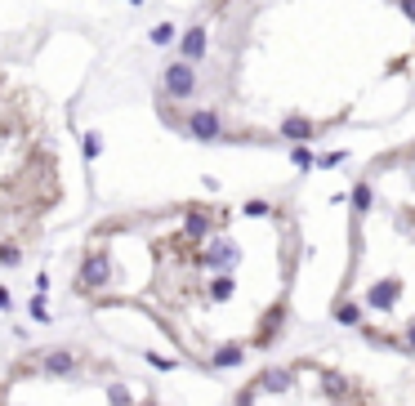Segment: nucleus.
Returning a JSON list of instances; mask_svg holds the SVG:
<instances>
[{
  "label": "nucleus",
  "mask_w": 415,
  "mask_h": 406,
  "mask_svg": "<svg viewBox=\"0 0 415 406\" xmlns=\"http://www.w3.org/2000/svg\"><path fill=\"white\" fill-rule=\"evenodd\" d=\"M0 406H165V398L103 349L36 344L0 366Z\"/></svg>",
  "instance_id": "5"
},
{
  "label": "nucleus",
  "mask_w": 415,
  "mask_h": 406,
  "mask_svg": "<svg viewBox=\"0 0 415 406\" xmlns=\"http://www.w3.org/2000/svg\"><path fill=\"white\" fill-rule=\"evenodd\" d=\"M67 201L63 143L22 81L0 72V268L18 264Z\"/></svg>",
  "instance_id": "4"
},
{
  "label": "nucleus",
  "mask_w": 415,
  "mask_h": 406,
  "mask_svg": "<svg viewBox=\"0 0 415 406\" xmlns=\"http://www.w3.org/2000/svg\"><path fill=\"white\" fill-rule=\"evenodd\" d=\"M331 317L353 339L415 362V134L375 152L348 183Z\"/></svg>",
  "instance_id": "3"
},
{
  "label": "nucleus",
  "mask_w": 415,
  "mask_h": 406,
  "mask_svg": "<svg viewBox=\"0 0 415 406\" xmlns=\"http://www.w3.org/2000/svg\"><path fill=\"white\" fill-rule=\"evenodd\" d=\"M304 228L290 196H188L103 215L85 232L72 295L134 313L197 371L277 349L290 330Z\"/></svg>",
  "instance_id": "2"
},
{
  "label": "nucleus",
  "mask_w": 415,
  "mask_h": 406,
  "mask_svg": "<svg viewBox=\"0 0 415 406\" xmlns=\"http://www.w3.org/2000/svg\"><path fill=\"white\" fill-rule=\"evenodd\" d=\"M415 98V0H201L156 116L192 143L308 147L380 130Z\"/></svg>",
  "instance_id": "1"
},
{
  "label": "nucleus",
  "mask_w": 415,
  "mask_h": 406,
  "mask_svg": "<svg viewBox=\"0 0 415 406\" xmlns=\"http://www.w3.org/2000/svg\"><path fill=\"white\" fill-rule=\"evenodd\" d=\"M228 406H415V362L375 375L331 353H295L259 366Z\"/></svg>",
  "instance_id": "6"
}]
</instances>
